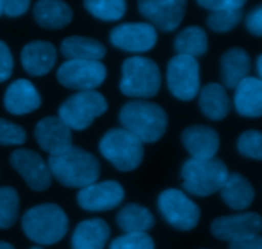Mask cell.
<instances>
[{
    "instance_id": "obj_1",
    "label": "cell",
    "mask_w": 262,
    "mask_h": 249,
    "mask_svg": "<svg viewBox=\"0 0 262 249\" xmlns=\"http://www.w3.org/2000/svg\"><path fill=\"white\" fill-rule=\"evenodd\" d=\"M48 165L51 175L68 188H84L97 182L100 176L99 160L92 153L74 146L50 155Z\"/></svg>"
},
{
    "instance_id": "obj_2",
    "label": "cell",
    "mask_w": 262,
    "mask_h": 249,
    "mask_svg": "<svg viewBox=\"0 0 262 249\" xmlns=\"http://www.w3.org/2000/svg\"><path fill=\"white\" fill-rule=\"evenodd\" d=\"M123 128L142 143H154L160 140L168 127V115L158 104L135 100L127 102L119 112Z\"/></svg>"
},
{
    "instance_id": "obj_3",
    "label": "cell",
    "mask_w": 262,
    "mask_h": 249,
    "mask_svg": "<svg viewBox=\"0 0 262 249\" xmlns=\"http://www.w3.org/2000/svg\"><path fill=\"white\" fill-rule=\"evenodd\" d=\"M69 221L66 212L55 203L32 207L22 217L26 237L40 245H53L60 242L68 232Z\"/></svg>"
},
{
    "instance_id": "obj_4",
    "label": "cell",
    "mask_w": 262,
    "mask_h": 249,
    "mask_svg": "<svg viewBox=\"0 0 262 249\" xmlns=\"http://www.w3.org/2000/svg\"><path fill=\"white\" fill-rule=\"evenodd\" d=\"M228 175L227 165L215 157L209 160L191 157L182 168L184 189L197 197H209L220 192Z\"/></svg>"
},
{
    "instance_id": "obj_5",
    "label": "cell",
    "mask_w": 262,
    "mask_h": 249,
    "mask_svg": "<svg viewBox=\"0 0 262 249\" xmlns=\"http://www.w3.org/2000/svg\"><path fill=\"white\" fill-rule=\"evenodd\" d=\"M161 84V74L152 59L132 56L125 59L122 66L120 91L129 97L150 99L158 95Z\"/></svg>"
},
{
    "instance_id": "obj_6",
    "label": "cell",
    "mask_w": 262,
    "mask_h": 249,
    "mask_svg": "<svg viewBox=\"0 0 262 249\" xmlns=\"http://www.w3.org/2000/svg\"><path fill=\"white\" fill-rule=\"evenodd\" d=\"M101 155L120 171H132L143 160V143L124 128H114L99 143Z\"/></svg>"
},
{
    "instance_id": "obj_7",
    "label": "cell",
    "mask_w": 262,
    "mask_h": 249,
    "mask_svg": "<svg viewBox=\"0 0 262 249\" xmlns=\"http://www.w3.org/2000/svg\"><path fill=\"white\" fill-rule=\"evenodd\" d=\"M107 110L106 99L100 92L79 91L60 105L58 117L71 129L84 130Z\"/></svg>"
},
{
    "instance_id": "obj_8",
    "label": "cell",
    "mask_w": 262,
    "mask_h": 249,
    "mask_svg": "<svg viewBox=\"0 0 262 249\" xmlns=\"http://www.w3.org/2000/svg\"><path fill=\"white\" fill-rule=\"evenodd\" d=\"M168 86L171 94L182 101H191L201 89L200 65L196 58L178 54L169 60Z\"/></svg>"
},
{
    "instance_id": "obj_9",
    "label": "cell",
    "mask_w": 262,
    "mask_h": 249,
    "mask_svg": "<svg viewBox=\"0 0 262 249\" xmlns=\"http://www.w3.org/2000/svg\"><path fill=\"white\" fill-rule=\"evenodd\" d=\"M159 210L164 219L183 232L194 229L200 221L199 206L179 189H166L159 196Z\"/></svg>"
},
{
    "instance_id": "obj_10",
    "label": "cell",
    "mask_w": 262,
    "mask_h": 249,
    "mask_svg": "<svg viewBox=\"0 0 262 249\" xmlns=\"http://www.w3.org/2000/svg\"><path fill=\"white\" fill-rule=\"evenodd\" d=\"M59 83L77 91H92L104 83L106 68L96 60H67L56 72Z\"/></svg>"
},
{
    "instance_id": "obj_11",
    "label": "cell",
    "mask_w": 262,
    "mask_h": 249,
    "mask_svg": "<svg viewBox=\"0 0 262 249\" xmlns=\"http://www.w3.org/2000/svg\"><path fill=\"white\" fill-rule=\"evenodd\" d=\"M261 230L262 217L256 212L217 217L211 224L212 234L217 239L230 243L250 239L260 234Z\"/></svg>"
},
{
    "instance_id": "obj_12",
    "label": "cell",
    "mask_w": 262,
    "mask_h": 249,
    "mask_svg": "<svg viewBox=\"0 0 262 249\" xmlns=\"http://www.w3.org/2000/svg\"><path fill=\"white\" fill-rule=\"evenodd\" d=\"M10 165L33 191H46L51 186V171L48 163L37 152L27 148L15 150L10 155Z\"/></svg>"
},
{
    "instance_id": "obj_13",
    "label": "cell",
    "mask_w": 262,
    "mask_h": 249,
    "mask_svg": "<svg viewBox=\"0 0 262 249\" xmlns=\"http://www.w3.org/2000/svg\"><path fill=\"white\" fill-rule=\"evenodd\" d=\"M156 41L158 33L150 23H123L110 32V42L128 53H146L155 46Z\"/></svg>"
},
{
    "instance_id": "obj_14",
    "label": "cell",
    "mask_w": 262,
    "mask_h": 249,
    "mask_svg": "<svg viewBox=\"0 0 262 249\" xmlns=\"http://www.w3.org/2000/svg\"><path fill=\"white\" fill-rule=\"evenodd\" d=\"M123 198L124 189L115 180L95 182L79 189L77 194V202L79 206L91 212L109 211L115 209L122 203Z\"/></svg>"
},
{
    "instance_id": "obj_15",
    "label": "cell",
    "mask_w": 262,
    "mask_h": 249,
    "mask_svg": "<svg viewBox=\"0 0 262 249\" xmlns=\"http://www.w3.org/2000/svg\"><path fill=\"white\" fill-rule=\"evenodd\" d=\"M138 9L161 31H174L183 20L187 0H138Z\"/></svg>"
},
{
    "instance_id": "obj_16",
    "label": "cell",
    "mask_w": 262,
    "mask_h": 249,
    "mask_svg": "<svg viewBox=\"0 0 262 249\" xmlns=\"http://www.w3.org/2000/svg\"><path fill=\"white\" fill-rule=\"evenodd\" d=\"M71 130L59 117H48L36 124L35 138L45 152L56 155L73 146Z\"/></svg>"
},
{
    "instance_id": "obj_17",
    "label": "cell",
    "mask_w": 262,
    "mask_h": 249,
    "mask_svg": "<svg viewBox=\"0 0 262 249\" xmlns=\"http://www.w3.org/2000/svg\"><path fill=\"white\" fill-rule=\"evenodd\" d=\"M182 141L192 159L199 160L214 159L220 145L216 130L206 125H191L186 128L182 133Z\"/></svg>"
},
{
    "instance_id": "obj_18",
    "label": "cell",
    "mask_w": 262,
    "mask_h": 249,
    "mask_svg": "<svg viewBox=\"0 0 262 249\" xmlns=\"http://www.w3.org/2000/svg\"><path fill=\"white\" fill-rule=\"evenodd\" d=\"M4 106L13 115L30 114L41 106V96L33 83L20 78L8 86L4 95Z\"/></svg>"
},
{
    "instance_id": "obj_19",
    "label": "cell",
    "mask_w": 262,
    "mask_h": 249,
    "mask_svg": "<svg viewBox=\"0 0 262 249\" xmlns=\"http://www.w3.org/2000/svg\"><path fill=\"white\" fill-rule=\"evenodd\" d=\"M20 60L25 71L31 76H45L56 61V49L48 41H32L23 48Z\"/></svg>"
},
{
    "instance_id": "obj_20",
    "label": "cell",
    "mask_w": 262,
    "mask_h": 249,
    "mask_svg": "<svg viewBox=\"0 0 262 249\" xmlns=\"http://www.w3.org/2000/svg\"><path fill=\"white\" fill-rule=\"evenodd\" d=\"M234 89V106L238 114L247 118L262 117V81L260 78L247 77Z\"/></svg>"
},
{
    "instance_id": "obj_21",
    "label": "cell",
    "mask_w": 262,
    "mask_h": 249,
    "mask_svg": "<svg viewBox=\"0 0 262 249\" xmlns=\"http://www.w3.org/2000/svg\"><path fill=\"white\" fill-rule=\"evenodd\" d=\"M109 237L110 228L104 220H84L74 229L72 249H104Z\"/></svg>"
},
{
    "instance_id": "obj_22",
    "label": "cell",
    "mask_w": 262,
    "mask_h": 249,
    "mask_svg": "<svg viewBox=\"0 0 262 249\" xmlns=\"http://www.w3.org/2000/svg\"><path fill=\"white\" fill-rule=\"evenodd\" d=\"M33 17L41 27L58 30L71 23L73 10L63 0H38L33 8Z\"/></svg>"
},
{
    "instance_id": "obj_23",
    "label": "cell",
    "mask_w": 262,
    "mask_h": 249,
    "mask_svg": "<svg viewBox=\"0 0 262 249\" xmlns=\"http://www.w3.org/2000/svg\"><path fill=\"white\" fill-rule=\"evenodd\" d=\"M222 198L230 209L246 210L255 199V189L252 184L238 173H229L224 186L220 189Z\"/></svg>"
},
{
    "instance_id": "obj_24",
    "label": "cell",
    "mask_w": 262,
    "mask_h": 249,
    "mask_svg": "<svg viewBox=\"0 0 262 249\" xmlns=\"http://www.w3.org/2000/svg\"><path fill=\"white\" fill-rule=\"evenodd\" d=\"M250 69V55L243 49H230L223 55L222 78L228 88H235L243 79L247 78Z\"/></svg>"
},
{
    "instance_id": "obj_25",
    "label": "cell",
    "mask_w": 262,
    "mask_h": 249,
    "mask_svg": "<svg viewBox=\"0 0 262 249\" xmlns=\"http://www.w3.org/2000/svg\"><path fill=\"white\" fill-rule=\"evenodd\" d=\"M60 51L68 60L100 61L106 54V49L100 41L83 36H71L64 38Z\"/></svg>"
},
{
    "instance_id": "obj_26",
    "label": "cell",
    "mask_w": 262,
    "mask_h": 249,
    "mask_svg": "<svg viewBox=\"0 0 262 249\" xmlns=\"http://www.w3.org/2000/svg\"><path fill=\"white\" fill-rule=\"evenodd\" d=\"M200 107L205 117L211 120H223L230 111V99L224 87L219 83H209L199 92Z\"/></svg>"
},
{
    "instance_id": "obj_27",
    "label": "cell",
    "mask_w": 262,
    "mask_h": 249,
    "mask_svg": "<svg viewBox=\"0 0 262 249\" xmlns=\"http://www.w3.org/2000/svg\"><path fill=\"white\" fill-rule=\"evenodd\" d=\"M117 222L124 233H146L154 227L155 219L146 207L129 203L118 212Z\"/></svg>"
},
{
    "instance_id": "obj_28",
    "label": "cell",
    "mask_w": 262,
    "mask_h": 249,
    "mask_svg": "<svg viewBox=\"0 0 262 249\" xmlns=\"http://www.w3.org/2000/svg\"><path fill=\"white\" fill-rule=\"evenodd\" d=\"M207 35L199 26H189L178 33L174 41V49L178 54L197 58L207 51Z\"/></svg>"
},
{
    "instance_id": "obj_29",
    "label": "cell",
    "mask_w": 262,
    "mask_h": 249,
    "mask_svg": "<svg viewBox=\"0 0 262 249\" xmlns=\"http://www.w3.org/2000/svg\"><path fill=\"white\" fill-rule=\"evenodd\" d=\"M83 3L94 17L106 22L120 19L127 10L125 0H83Z\"/></svg>"
},
{
    "instance_id": "obj_30",
    "label": "cell",
    "mask_w": 262,
    "mask_h": 249,
    "mask_svg": "<svg viewBox=\"0 0 262 249\" xmlns=\"http://www.w3.org/2000/svg\"><path fill=\"white\" fill-rule=\"evenodd\" d=\"M19 197L12 187L0 188V229H8L17 221Z\"/></svg>"
},
{
    "instance_id": "obj_31",
    "label": "cell",
    "mask_w": 262,
    "mask_h": 249,
    "mask_svg": "<svg viewBox=\"0 0 262 249\" xmlns=\"http://www.w3.org/2000/svg\"><path fill=\"white\" fill-rule=\"evenodd\" d=\"M242 18V9L215 10L207 18V25L215 32H229L239 25Z\"/></svg>"
},
{
    "instance_id": "obj_32",
    "label": "cell",
    "mask_w": 262,
    "mask_h": 249,
    "mask_svg": "<svg viewBox=\"0 0 262 249\" xmlns=\"http://www.w3.org/2000/svg\"><path fill=\"white\" fill-rule=\"evenodd\" d=\"M238 151L246 157L262 160V132L246 130L238 140Z\"/></svg>"
},
{
    "instance_id": "obj_33",
    "label": "cell",
    "mask_w": 262,
    "mask_h": 249,
    "mask_svg": "<svg viewBox=\"0 0 262 249\" xmlns=\"http://www.w3.org/2000/svg\"><path fill=\"white\" fill-rule=\"evenodd\" d=\"M110 249H155V243L147 233H125L113 240Z\"/></svg>"
},
{
    "instance_id": "obj_34",
    "label": "cell",
    "mask_w": 262,
    "mask_h": 249,
    "mask_svg": "<svg viewBox=\"0 0 262 249\" xmlns=\"http://www.w3.org/2000/svg\"><path fill=\"white\" fill-rule=\"evenodd\" d=\"M26 130L19 125L0 119V145L2 146H19L26 142Z\"/></svg>"
},
{
    "instance_id": "obj_35",
    "label": "cell",
    "mask_w": 262,
    "mask_h": 249,
    "mask_svg": "<svg viewBox=\"0 0 262 249\" xmlns=\"http://www.w3.org/2000/svg\"><path fill=\"white\" fill-rule=\"evenodd\" d=\"M13 72V56L9 48L0 40V83L5 82Z\"/></svg>"
},
{
    "instance_id": "obj_36",
    "label": "cell",
    "mask_w": 262,
    "mask_h": 249,
    "mask_svg": "<svg viewBox=\"0 0 262 249\" xmlns=\"http://www.w3.org/2000/svg\"><path fill=\"white\" fill-rule=\"evenodd\" d=\"M246 2L247 0H197V3L201 7L210 9L211 12L227 9H242Z\"/></svg>"
},
{
    "instance_id": "obj_37",
    "label": "cell",
    "mask_w": 262,
    "mask_h": 249,
    "mask_svg": "<svg viewBox=\"0 0 262 249\" xmlns=\"http://www.w3.org/2000/svg\"><path fill=\"white\" fill-rule=\"evenodd\" d=\"M31 0H3L4 13L9 17H19L28 10Z\"/></svg>"
},
{
    "instance_id": "obj_38",
    "label": "cell",
    "mask_w": 262,
    "mask_h": 249,
    "mask_svg": "<svg viewBox=\"0 0 262 249\" xmlns=\"http://www.w3.org/2000/svg\"><path fill=\"white\" fill-rule=\"evenodd\" d=\"M246 26L252 35L262 36V5L251 10L250 14L247 15Z\"/></svg>"
},
{
    "instance_id": "obj_39",
    "label": "cell",
    "mask_w": 262,
    "mask_h": 249,
    "mask_svg": "<svg viewBox=\"0 0 262 249\" xmlns=\"http://www.w3.org/2000/svg\"><path fill=\"white\" fill-rule=\"evenodd\" d=\"M229 249H262V237L256 235V237L242 240V242L230 243Z\"/></svg>"
},
{
    "instance_id": "obj_40",
    "label": "cell",
    "mask_w": 262,
    "mask_h": 249,
    "mask_svg": "<svg viewBox=\"0 0 262 249\" xmlns=\"http://www.w3.org/2000/svg\"><path fill=\"white\" fill-rule=\"evenodd\" d=\"M257 71H258V74H260V79L262 81V54L257 59Z\"/></svg>"
},
{
    "instance_id": "obj_41",
    "label": "cell",
    "mask_w": 262,
    "mask_h": 249,
    "mask_svg": "<svg viewBox=\"0 0 262 249\" xmlns=\"http://www.w3.org/2000/svg\"><path fill=\"white\" fill-rule=\"evenodd\" d=\"M0 249H14V247L7 242H0Z\"/></svg>"
},
{
    "instance_id": "obj_42",
    "label": "cell",
    "mask_w": 262,
    "mask_h": 249,
    "mask_svg": "<svg viewBox=\"0 0 262 249\" xmlns=\"http://www.w3.org/2000/svg\"><path fill=\"white\" fill-rule=\"evenodd\" d=\"M3 13H4V8H3V0H0V17H2Z\"/></svg>"
},
{
    "instance_id": "obj_43",
    "label": "cell",
    "mask_w": 262,
    "mask_h": 249,
    "mask_svg": "<svg viewBox=\"0 0 262 249\" xmlns=\"http://www.w3.org/2000/svg\"><path fill=\"white\" fill-rule=\"evenodd\" d=\"M31 249H42L41 247H32Z\"/></svg>"
}]
</instances>
